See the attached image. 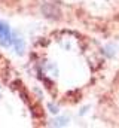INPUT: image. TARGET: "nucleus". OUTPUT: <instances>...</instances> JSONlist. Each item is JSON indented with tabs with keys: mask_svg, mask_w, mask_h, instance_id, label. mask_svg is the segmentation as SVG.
I'll return each mask as SVG.
<instances>
[{
	"mask_svg": "<svg viewBox=\"0 0 119 128\" xmlns=\"http://www.w3.org/2000/svg\"><path fill=\"white\" fill-rule=\"evenodd\" d=\"M0 45L4 48H9L12 45V33L9 26L0 20Z\"/></svg>",
	"mask_w": 119,
	"mask_h": 128,
	"instance_id": "1",
	"label": "nucleus"
},
{
	"mask_svg": "<svg viewBox=\"0 0 119 128\" xmlns=\"http://www.w3.org/2000/svg\"><path fill=\"white\" fill-rule=\"evenodd\" d=\"M42 14H43L46 18H52V20L60 18V15H61L60 8L55 6L54 3H45V4L42 6Z\"/></svg>",
	"mask_w": 119,
	"mask_h": 128,
	"instance_id": "2",
	"label": "nucleus"
},
{
	"mask_svg": "<svg viewBox=\"0 0 119 128\" xmlns=\"http://www.w3.org/2000/svg\"><path fill=\"white\" fill-rule=\"evenodd\" d=\"M12 43L15 45V51L18 54H22L24 48H26V43H24V39L21 36H12Z\"/></svg>",
	"mask_w": 119,
	"mask_h": 128,
	"instance_id": "3",
	"label": "nucleus"
}]
</instances>
